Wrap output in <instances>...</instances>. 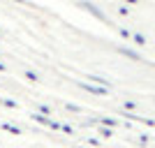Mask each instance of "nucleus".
I'll return each instance as SVG.
<instances>
[{
	"label": "nucleus",
	"instance_id": "nucleus-1",
	"mask_svg": "<svg viewBox=\"0 0 155 148\" xmlns=\"http://www.w3.org/2000/svg\"><path fill=\"white\" fill-rule=\"evenodd\" d=\"M26 77L30 79V81H37V79H39V74H35V72H26Z\"/></svg>",
	"mask_w": 155,
	"mask_h": 148
},
{
	"label": "nucleus",
	"instance_id": "nucleus-2",
	"mask_svg": "<svg viewBox=\"0 0 155 148\" xmlns=\"http://www.w3.org/2000/svg\"><path fill=\"white\" fill-rule=\"evenodd\" d=\"M0 72H2V65H0Z\"/></svg>",
	"mask_w": 155,
	"mask_h": 148
}]
</instances>
